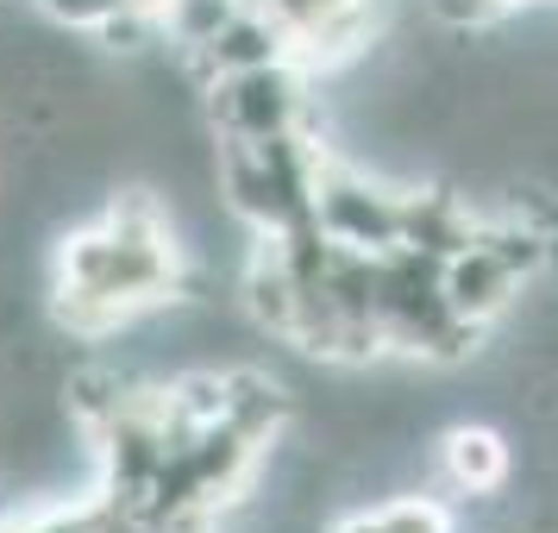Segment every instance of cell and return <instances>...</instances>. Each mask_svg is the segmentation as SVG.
I'll list each match as a JSON object with an SVG mask.
<instances>
[{
    "label": "cell",
    "instance_id": "5",
    "mask_svg": "<svg viewBox=\"0 0 558 533\" xmlns=\"http://www.w3.org/2000/svg\"><path fill=\"white\" fill-rule=\"evenodd\" d=\"M332 533H452V514L433 502V496H396V502L345 514Z\"/></svg>",
    "mask_w": 558,
    "mask_h": 533
},
{
    "label": "cell",
    "instance_id": "4",
    "mask_svg": "<svg viewBox=\"0 0 558 533\" xmlns=\"http://www.w3.org/2000/svg\"><path fill=\"white\" fill-rule=\"evenodd\" d=\"M439 471L464 496H496L508 483V446L496 427H452L439 439Z\"/></svg>",
    "mask_w": 558,
    "mask_h": 533
},
{
    "label": "cell",
    "instance_id": "1",
    "mask_svg": "<svg viewBox=\"0 0 558 533\" xmlns=\"http://www.w3.org/2000/svg\"><path fill=\"white\" fill-rule=\"evenodd\" d=\"M207 120L214 138H277V132H307V70L302 63H257L232 76H207Z\"/></svg>",
    "mask_w": 558,
    "mask_h": 533
},
{
    "label": "cell",
    "instance_id": "2",
    "mask_svg": "<svg viewBox=\"0 0 558 533\" xmlns=\"http://www.w3.org/2000/svg\"><path fill=\"white\" fill-rule=\"evenodd\" d=\"M314 232L345 252H396L402 245V189L327 157L320 182H314Z\"/></svg>",
    "mask_w": 558,
    "mask_h": 533
},
{
    "label": "cell",
    "instance_id": "6",
    "mask_svg": "<svg viewBox=\"0 0 558 533\" xmlns=\"http://www.w3.org/2000/svg\"><path fill=\"white\" fill-rule=\"evenodd\" d=\"M38 13L70 32H101L113 13H126V0H38Z\"/></svg>",
    "mask_w": 558,
    "mask_h": 533
},
{
    "label": "cell",
    "instance_id": "3",
    "mask_svg": "<svg viewBox=\"0 0 558 533\" xmlns=\"http://www.w3.org/2000/svg\"><path fill=\"white\" fill-rule=\"evenodd\" d=\"M521 289H527V282L514 277L483 239H471V245L452 252V257H439V295H446V307H452L458 320H471V327L502 320L508 307L521 302Z\"/></svg>",
    "mask_w": 558,
    "mask_h": 533
}]
</instances>
